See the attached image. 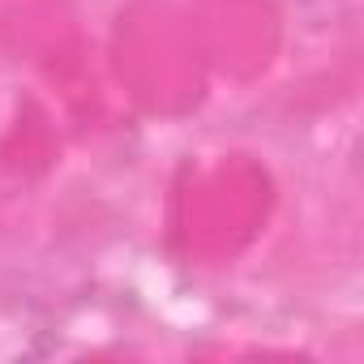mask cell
Instances as JSON below:
<instances>
[{"label": "cell", "instance_id": "6da1fadb", "mask_svg": "<svg viewBox=\"0 0 364 364\" xmlns=\"http://www.w3.org/2000/svg\"><path fill=\"white\" fill-rule=\"evenodd\" d=\"M60 343L56 313L35 296H0V364H26L52 355Z\"/></svg>", "mask_w": 364, "mask_h": 364}]
</instances>
